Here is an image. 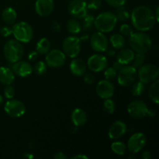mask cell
<instances>
[{"mask_svg": "<svg viewBox=\"0 0 159 159\" xmlns=\"http://www.w3.org/2000/svg\"><path fill=\"white\" fill-rule=\"evenodd\" d=\"M130 17L134 27L141 32L150 30L156 23L153 11L146 6H137L133 9Z\"/></svg>", "mask_w": 159, "mask_h": 159, "instance_id": "obj_1", "label": "cell"}, {"mask_svg": "<svg viewBox=\"0 0 159 159\" xmlns=\"http://www.w3.org/2000/svg\"><path fill=\"white\" fill-rule=\"evenodd\" d=\"M129 43L132 50L138 54H145L152 48V40L144 33H133L129 37Z\"/></svg>", "mask_w": 159, "mask_h": 159, "instance_id": "obj_2", "label": "cell"}, {"mask_svg": "<svg viewBox=\"0 0 159 159\" xmlns=\"http://www.w3.org/2000/svg\"><path fill=\"white\" fill-rule=\"evenodd\" d=\"M117 21L116 14L110 11H107L100 13L96 18H95L93 24L100 32L109 33L114 30Z\"/></svg>", "mask_w": 159, "mask_h": 159, "instance_id": "obj_3", "label": "cell"}, {"mask_svg": "<svg viewBox=\"0 0 159 159\" xmlns=\"http://www.w3.org/2000/svg\"><path fill=\"white\" fill-rule=\"evenodd\" d=\"M3 52L6 58L11 63L21 60L24 54L23 45L16 40H9L5 43Z\"/></svg>", "mask_w": 159, "mask_h": 159, "instance_id": "obj_4", "label": "cell"}, {"mask_svg": "<svg viewBox=\"0 0 159 159\" xmlns=\"http://www.w3.org/2000/svg\"><path fill=\"white\" fill-rule=\"evenodd\" d=\"M12 34L16 40L20 43H28L34 36V30L30 25L26 22H19L12 27Z\"/></svg>", "mask_w": 159, "mask_h": 159, "instance_id": "obj_5", "label": "cell"}, {"mask_svg": "<svg viewBox=\"0 0 159 159\" xmlns=\"http://www.w3.org/2000/svg\"><path fill=\"white\" fill-rule=\"evenodd\" d=\"M117 82L120 85L123 87H127L134 83L138 71L137 68L133 66H124L119 70L117 75Z\"/></svg>", "mask_w": 159, "mask_h": 159, "instance_id": "obj_6", "label": "cell"}, {"mask_svg": "<svg viewBox=\"0 0 159 159\" xmlns=\"http://www.w3.org/2000/svg\"><path fill=\"white\" fill-rule=\"evenodd\" d=\"M81 44L82 42L79 37L75 36H69L64 40L62 43L63 52L68 57L74 58L80 53Z\"/></svg>", "mask_w": 159, "mask_h": 159, "instance_id": "obj_7", "label": "cell"}, {"mask_svg": "<svg viewBox=\"0 0 159 159\" xmlns=\"http://www.w3.org/2000/svg\"><path fill=\"white\" fill-rule=\"evenodd\" d=\"M159 75V69L158 67L152 64L143 65L139 68L138 71V76L140 82L144 84H148L154 82L158 79Z\"/></svg>", "mask_w": 159, "mask_h": 159, "instance_id": "obj_8", "label": "cell"}, {"mask_svg": "<svg viewBox=\"0 0 159 159\" xmlns=\"http://www.w3.org/2000/svg\"><path fill=\"white\" fill-rule=\"evenodd\" d=\"M5 112L9 116L18 118L23 116L26 113V107L22 101L18 99H12L7 101L5 104Z\"/></svg>", "mask_w": 159, "mask_h": 159, "instance_id": "obj_9", "label": "cell"}, {"mask_svg": "<svg viewBox=\"0 0 159 159\" xmlns=\"http://www.w3.org/2000/svg\"><path fill=\"white\" fill-rule=\"evenodd\" d=\"M46 54V57H45L46 64L50 68H60L65 65V61H66V55L63 51L58 49H54L51 51H48Z\"/></svg>", "mask_w": 159, "mask_h": 159, "instance_id": "obj_10", "label": "cell"}, {"mask_svg": "<svg viewBox=\"0 0 159 159\" xmlns=\"http://www.w3.org/2000/svg\"><path fill=\"white\" fill-rule=\"evenodd\" d=\"M129 115L135 119H142L148 115V107L144 102L141 100H134L127 107Z\"/></svg>", "mask_w": 159, "mask_h": 159, "instance_id": "obj_11", "label": "cell"}, {"mask_svg": "<svg viewBox=\"0 0 159 159\" xmlns=\"http://www.w3.org/2000/svg\"><path fill=\"white\" fill-rule=\"evenodd\" d=\"M147 143V138L145 134L141 132L135 133L129 138L127 147L129 152L132 154H136L142 150Z\"/></svg>", "mask_w": 159, "mask_h": 159, "instance_id": "obj_12", "label": "cell"}, {"mask_svg": "<svg viewBox=\"0 0 159 159\" xmlns=\"http://www.w3.org/2000/svg\"><path fill=\"white\" fill-rule=\"evenodd\" d=\"M68 10L72 16L82 19L88 13L86 2L82 0H71L68 5Z\"/></svg>", "mask_w": 159, "mask_h": 159, "instance_id": "obj_13", "label": "cell"}, {"mask_svg": "<svg viewBox=\"0 0 159 159\" xmlns=\"http://www.w3.org/2000/svg\"><path fill=\"white\" fill-rule=\"evenodd\" d=\"M87 66L93 72H99L107 68L108 61L107 57L102 54H93L88 59Z\"/></svg>", "mask_w": 159, "mask_h": 159, "instance_id": "obj_14", "label": "cell"}, {"mask_svg": "<svg viewBox=\"0 0 159 159\" xmlns=\"http://www.w3.org/2000/svg\"><path fill=\"white\" fill-rule=\"evenodd\" d=\"M108 40L103 33L96 32L90 37V44L92 48L96 52H104L108 48Z\"/></svg>", "mask_w": 159, "mask_h": 159, "instance_id": "obj_15", "label": "cell"}, {"mask_svg": "<svg viewBox=\"0 0 159 159\" xmlns=\"http://www.w3.org/2000/svg\"><path fill=\"white\" fill-rule=\"evenodd\" d=\"M114 85L110 80L104 79L98 82L96 88V94L101 99H110L114 94Z\"/></svg>", "mask_w": 159, "mask_h": 159, "instance_id": "obj_16", "label": "cell"}, {"mask_svg": "<svg viewBox=\"0 0 159 159\" xmlns=\"http://www.w3.org/2000/svg\"><path fill=\"white\" fill-rule=\"evenodd\" d=\"M12 71L20 77L26 78L32 74L33 68L29 62L20 60L12 63Z\"/></svg>", "mask_w": 159, "mask_h": 159, "instance_id": "obj_17", "label": "cell"}, {"mask_svg": "<svg viewBox=\"0 0 159 159\" xmlns=\"http://www.w3.org/2000/svg\"><path fill=\"white\" fill-rule=\"evenodd\" d=\"M54 4L53 0H36L35 9L40 16H48L54 10Z\"/></svg>", "mask_w": 159, "mask_h": 159, "instance_id": "obj_18", "label": "cell"}, {"mask_svg": "<svg viewBox=\"0 0 159 159\" xmlns=\"http://www.w3.org/2000/svg\"><path fill=\"white\" fill-rule=\"evenodd\" d=\"M127 130V126L125 123L120 120L115 121L111 127L109 129L108 135L110 138L113 140H116L121 138L126 134Z\"/></svg>", "mask_w": 159, "mask_h": 159, "instance_id": "obj_19", "label": "cell"}, {"mask_svg": "<svg viewBox=\"0 0 159 159\" xmlns=\"http://www.w3.org/2000/svg\"><path fill=\"white\" fill-rule=\"evenodd\" d=\"M71 120L75 127H82L86 124L87 114L82 109L75 108L71 113Z\"/></svg>", "mask_w": 159, "mask_h": 159, "instance_id": "obj_20", "label": "cell"}, {"mask_svg": "<svg viewBox=\"0 0 159 159\" xmlns=\"http://www.w3.org/2000/svg\"><path fill=\"white\" fill-rule=\"evenodd\" d=\"M70 71L74 75L82 76L86 71V65L82 59L75 58L70 63Z\"/></svg>", "mask_w": 159, "mask_h": 159, "instance_id": "obj_21", "label": "cell"}, {"mask_svg": "<svg viewBox=\"0 0 159 159\" xmlns=\"http://www.w3.org/2000/svg\"><path fill=\"white\" fill-rule=\"evenodd\" d=\"M15 80V74L7 67H0V82L5 85H11Z\"/></svg>", "mask_w": 159, "mask_h": 159, "instance_id": "obj_22", "label": "cell"}, {"mask_svg": "<svg viewBox=\"0 0 159 159\" xmlns=\"http://www.w3.org/2000/svg\"><path fill=\"white\" fill-rule=\"evenodd\" d=\"M134 57V52L133 50L130 48H124L118 53L116 60L122 65H127L132 62Z\"/></svg>", "mask_w": 159, "mask_h": 159, "instance_id": "obj_23", "label": "cell"}, {"mask_svg": "<svg viewBox=\"0 0 159 159\" xmlns=\"http://www.w3.org/2000/svg\"><path fill=\"white\" fill-rule=\"evenodd\" d=\"M2 18L8 26H11V25H13L16 21L17 13L13 8L7 7L4 9V10L2 12Z\"/></svg>", "mask_w": 159, "mask_h": 159, "instance_id": "obj_24", "label": "cell"}, {"mask_svg": "<svg viewBox=\"0 0 159 159\" xmlns=\"http://www.w3.org/2000/svg\"><path fill=\"white\" fill-rule=\"evenodd\" d=\"M51 49V43L47 38H41L37 43L36 51L40 54H46Z\"/></svg>", "mask_w": 159, "mask_h": 159, "instance_id": "obj_25", "label": "cell"}, {"mask_svg": "<svg viewBox=\"0 0 159 159\" xmlns=\"http://www.w3.org/2000/svg\"><path fill=\"white\" fill-rule=\"evenodd\" d=\"M110 40L113 48H116V49H121V48L125 46V39H124V36L122 34H113V35L111 36Z\"/></svg>", "mask_w": 159, "mask_h": 159, "instance_id": "obj_26", "label": "cell"}, {"mask_svg": "<svg viewBox=\"0 0 159 159\" xmlns=\"http://www.w3.org/2000/svg\"><path fill=\"white\" fill-rule=\"evenodd\" d=\"M153 83L151 85L148 89V95L150 99L155 102V104H158V88H159V81L155 79Z\"/></svg>", "mask_w": 159, "mask_h": 159, "instance_id": "obj_27", "label": "cell"}, {"mask_svg": "<svg viewBox=\"0 0 159 159\" xmlns=\"http://www.w3.org/2000/svg\"><path fill=\"white\" fill-rule=\"evenodd\" d=\"M67 30L71 34H78L82 30L81 23L75 19H71L67 23Z\"/></svg>", "mask_w": 159, "mask_h": 159, "instance_id": "obj_28", "label": "cell"}, {"mask_svg": "<svg viewBox=\"0 0 159 159\" xmlns=\"http://www.w3.org/2000/svg\"><path fill=\"white\" fill-rule=\"evenodd\" d=\"M111 150L117 155H124L127 151V146L121 141H115L112 143Z\"/></svg>", "mask_w": 159, "mask_h": 159, "instance_id": "obj_29", "label": "cell"}, {"mask_svg": "<svg viewBox=\"0 0 159 159\" xmlns=\"http://www.w3.org/2000/svg\"><path fill=\"white\" fill-rule=\"evenodd\" d=\"M131 93L134 96H140L145 91V84L141 82H138L134 84H132Z\"/></svg>", "mask_w": 159, "mask_h": 159, "instance_id": "obj_30", "label": "cell"}, {"mask_svg": "<svg viewBox=\"0 0 159 159\" xmlns=\"http://www.w3.org/2000/svg\"><path fill=\"white\" fill-rule=\"evenodd\" d=\"M82 28H83V30H89L90 28H92L93 23H94V20L95 17L93 15H91V14H88L85 16L84 17L82 18Z\"/></svg>", "mask_w": 159, "mask_h": 159, "instance_id": "obj_31", "label": "cell"}, {"mask_svg": "<svg viewBox=\"0 0 159 159\" xmlns=\"http://www.w3.org/2000/svg\"><path fill=\"white\" fill-rule=\"evenodd\" d=\"M115 14H116L117 20L120 22H126L130 16L129 12L124 7V6H120V7H117L116 13Z\"/></svg>", "mask_w": 159, "mask_h": 159, "instance_id": "obj_32", "label": "cell"}, {"mask_svg": "<svg viewBox=\"0 0 159 159\" xmlns=\"http://www.w3.org/2000/svg\"><path fill=\"white\" fill-rule=\"evenodd\" d=\"M115 103L112 99H106L103 102V110L108 114H113L115 112Z\"/></svg>", "mask_w": 159, "mask_h": 159, "instance_id": "obj_33", "label": "cell"}, {"mask_svg": "<svg viewBox=\"0 0 159 159\" xmlns=\"http://www.w3.org/2000/svg\"><path fill=\"white\" fill-rule=\"evenodd\" d=\"M144 61H145V57L143 54H134V57L133 61V67H134L135 68H139L140 67L144 65Z\"/></svg>", "mask_w": 159, "mask_h": 159, "instance_id": "obj_34", "label": "cell"}, {"mask_svg": "<svg viewBox=\"0 0 159 159\" xmlns=\"http://www.w3.org/2000/svg\"><path fill=\"white\" fill-rule=\"evenodd\" d=\"M47 68H48V65H47L46 62H43L42 61H39L37 63L35 64V66H34V70H35V72L37 73L38 75H42L44 74L47 71Z\"/></svg>", "mask_w": 159, "mask_h": 159, "instance_id": "obj_35", "label": "cell"}, {"mask_svg": "<svg viewBox=\"0 0 159 159\" xmlns=\"http://www.w3.org/2000/svg\"><path fill=\"white\" fill-rule=\"evenodd\" d=\"M116 75H117V71L115 68H113V67L107 68L104 71V77L107 80H113L116 77Z\"/></svg>", "mask_w": 159, "mask_h": 159, "instance_id": "obj_36", "label": "cell"}, {"mask_svg": "<svg viewBox=\"0 0 159 159\" xmlns=\"http://www.w3.org/2000/svg\"><path fill=\"white\" fill-rule=\"evenodd\" d=\"M120 32L121 33L123 36L124 37H130L132 34H133V29L130 25L127 24V23H124L120 26Z\"/></svg>", "mask_w": 159, "mask_h": 159, "instance_id": "obj_37", "label": "cell"}, {"mask_svg": "<svg viewBox=\"0 0 159 159\" xmlns=\"http://www.w3.org/2000/svg\"><path fill=\"white\" fill-rule=\"evenodd\" d=\"M102 2L100 0H91L87 3V8L89 10H97L101 7Z\"/></svg>", "mask_w": 159, "mask_h": 159, "instance_id": "obj_38", "label": "cell"}, {"mask_svg": "<svg viewBox=\"0 0 159 159\" xmlns=\"http://www.w3.org/2000/svg\"><path fill=\"white\" fill-rule=\"evenodd\" d=\"M4 96L5 97L9 99H12L14 97V96H15V89H14L12 85H6L4 89Z\"/></svg>", "mask_w": 159, "mask_h": 159, "instance_id": "obj_39", "label": "cell"}, {"mask_svg": "<svg viewBox=\"0 0 159 159\" xmlns=\"http://www.w3.org/2000/svg\"><path fill=\"white\" fill-rule=\"evenodd\" d=\"M105 1L111 6L117 8L124 6L127 0H105Z\"/></svg>", "mask_w": 159, "mask_h": 159, "instance_id": "obj_40", "label": "cell"}, {"mask_svg": "<svg viewBox=\"0 0 159 159\" xmlns=\"http://www.w3.org/2000/svg\"><path fill=\"white\" fill-rule=\"evenodd\" d=\"M0 34L4 37H9L11 34H12V28L9 26H2V27H1V29H0Z\"/></svg>", "mask_w": 159, "mask_h": 159, "instance_id": "obj_41", "label": "cell"}, {"mask_svg": "<svg viewBox=\"0 0 159 159\" xmlns=\"http://www.w3.org/2000/svg\"><path fill=\"white\" fill-rule=\"evenodd\" d=\"M84 75V82L87 84H93L94 83L95 80H96V78H95L94 75L93 73H85L83 75Z\"/></svg>", "mask_w": 159, "mask_h": 159, "instance_id": "obj_42", "label": "cell"}, {"mask_svg": "<svg viewBox=\"0 0 159 159\" xmlns=\"http://www.w3.org/2000/svg\"><path fill=\"white\" fill-rule=\"evenodd\" d=\"M51 28H52V30L54 31V32L59 33L61 31V25L58 22L54 21V22H53Z\"/></svg>", "mask_w": 159, "mask_h": 159, "instance_id": "obj_43", "label": "cell"}, {"mask_svg": "<svg viewBox=\"0 0 159 159\" xmlns=\"http://www.w3.org/2000/svg\"><path fill=\"white\" fill-rule=\"evenodd\" d=\"M38 53L37 51H31L29 54H28V59L30 61H34L35 59L37 58L38 57Z\"/></svg>", "mask_w": 159, "mask_h": 159, "instance_id": "obj_44", "label": "cell"}, {"mask_svg": "<svg viewBox=\"0 0 159 159\" xmlns=\"http://www.w3.org/2000/svg\"><path fill=\"white\" fill-rule=\"evenodd\" d=\"M54 158L55 159H66L67 156L63 152H57L54 155Z\"/></svg>", "mask_w": 159, "mask_h": 159, "instance_id": "obj_45", "label": "cell"}, {"mask_svg": "<svg viewBox=\"0 0 159 159\" xmlns=\"http://www.w3.org/2000/svg\"><path fill=\"white\" fill-rule=\"evenodd\" d=\"M141 157H142L143 159H150L152 158V154H151V152L149 151H145V152H144L142 153Z\"/></svg>", "mask_w": 159, "mask_h": 159, "instance_id": "obj_46", "label": "cell"}, {"mask_svg": "<svg viewBox=\"0 0 159 159\" xmlns=\"http://www.w3.org/2000/svg\"><path fill=\"white\" fill-rule=\"evenodd\" d=\"M72 159H89V157L86 156L85 155L83 154H79V155H76L75 156H73Z\"/></svg>", "mask_w": 159, "mask_h": 159, "instance_id": "obj_47", "label": "cell"}, {"mask_svg": "<svg viewBox=\"0 0 159 159\" xmlns=\"http://www.w3.org/2000/svg\"><path fill=\"white\" fill-rule=\"evenodd\" d=\"M121 68H122V65H121L120 63H119L117 61H115L114 63H113V68H115L116 71H119V70Z\"/></svg>", "mask_w": 159, "mask_h": 159, "instance_id": "obj_48", "label": "cell"}, {"mask_svg": "<svg viewBox=\"0 0 159 159\" xmlns=\"http://www.w3.org/2000/svg\"><path fill=\"white\" fill-rule=\"evenodd\" d=\"M79 39H80L81 42H85V41H87V40H88L89 36L86 35V34H85V35H82V37H81Z\"/></svg>", "mask_w": 159, "mask_h": 159, "instance_id": "obj_49", "label": "cell"}, {"mask_svg": "<svg viewBox=\"0 0 159 159\" xmlns=\"http://www.w3.org/2000/svg\"><path fill=\"white\" fill-rule=\"evenodd\" d=\"M158 12H159V7H158V6H157V9H156V14H155V20H156V22H158V21H159Z\"/></svg>", "mask_w": 159, "mask_h": 159, "instance_id": "obj_50", "label": "cell"}, {"mask_svg": "<svg viewBox=\"0 0 159 159\" xmlns=\"http://www.w3.org/2000/svg\"><path fill=\"white\" fill-rule=\"evenodd\" d=\"M107 54H108L109 56H113L115 54V51H113V50L110 49L107 51Z\"/></svg>", "mask_w": 159, "mask_h": 159, "instance_id": "obj_51", "label": "cell"}, {"mask_svg": "<svg viewBox=\"0 0 159 159\" xmlns=\"http://www.w3.org/2000/svg\"><path fill=\"white\" fill-rule=\"evenodd\" d=\"M148 115L150 116H155V112L152 111V110H148Z\"/></svg>", "mask_w": 159, "mask_h": 159, "instance_id": "obj_52", "label": "cell"}, {"mask_svg": "<svg viewBox=\"0 0 159 159\" xmlns=\"http://www.w3.org/2000/svg\"><path fill=\"white\" fill-rule=\"evenodd\" d=\"M24 158H34V155H28V153H26V154H25L24 155Z\"/></svg>", "mask_w": 159, "mask_h": 159, "instance_id": "obj_53", "label": "cell"}, {"mask_svg": "<svg viewBox=\"0 0 159 159\" xmlns=\"http://www.w3.org/2000/svg\"><path fill=\"white\" fill-rule=\"evenodd\" d=\"M3 100H4V99H3V97H2V95H0V105H1V104L2 103Z\"/></svg>", "mask_w": 159, "mask_h": 159, "instance_id": "obj_54", "label": "cell"}, {"mask_svg": "<svg viewBox=\"0 0 159 159\" xmlns=\"http://www.w3.org/2000/svg\"><path fill=\"white\" fill-rule=\"evenodd\" d=\"M82 1H85V2H86V1H89V0H82Z\"/></svg>", "mask_w": 159, "mask_h": 159, "instance_id": "obj_55", "label": "cell"}]
</instances>
